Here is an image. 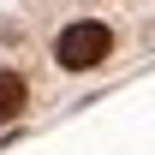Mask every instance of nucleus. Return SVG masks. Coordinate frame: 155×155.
Instances as JSON below:
<instances>
[{
  "mask_svg": "<svg viewBox=\"0 0 155 155\" xmlns=\"http://www.w3.org/2000/svg\"><path fill=\"white\" fill-rule=\"evenodd\" d=\"M107 54H114V36H107V24H96V18L66 24L60 42H54V60L66 66V72H90V66H101Z\"/></svg>",
  "mask_w": 155,
  "mask_h": 155,
  "instance_id": "nucleus-1",
  "label": "nucleus"
},
{
  "mask_svg": "<svg viewBox=\"0 0 155 155\" xmlns=\"http://www.w3.org/2000/svg\"><path fill=\"white\" fill-rule=\"evenodd\" d=\"M24 101H30L24 78H18V72H0V125H6V119H18V114H24Z\"/></svg>",
  "mask_w": 155,
  "mask_h": 155,
  "instance_id": "nucleus-2",
  "label": "nucleus"
}]
</instances>
